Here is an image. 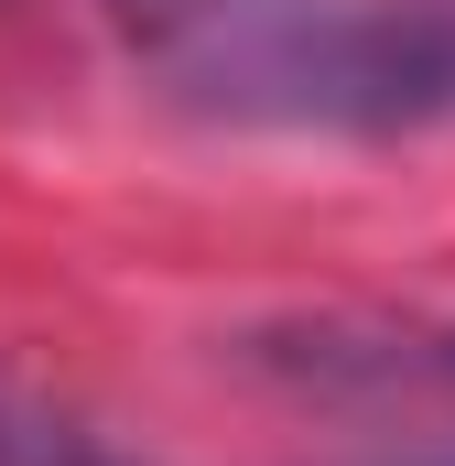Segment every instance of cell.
I'll list each match as a JSON object with an SVG mask.
<instances>
[{
    "mask_svg": "<svg viewBox=\"0 0 455 466\" xmlns=\"http://www.w3.org/2000/svg\"><path fill=\"white\" fill-rule=\"evenodd\" d=\"M0 466H130V456H109L98 434H76L66 412H44V401L0 390Z\"/></svg>",
    "mask_w": 455,
    "mask_h": 466,
    "instance_id": "1",
    "label": "cell"
},
{
    "mask_svg": "<svg viewBox=\"0 0 455 466\" xmlns=\"http://www.w3.org/2000/svg\"><path fill=\"white\" fill-rule=\"evenodd\" d=\"M119 11H141V22H163V33H217L238 11H282V0H119Z\"/></svg>",
    "mask_w": 455,
    "mask_h": 466,
    "instance_id": "2",
    "label": "cell"
}]
</instances>
